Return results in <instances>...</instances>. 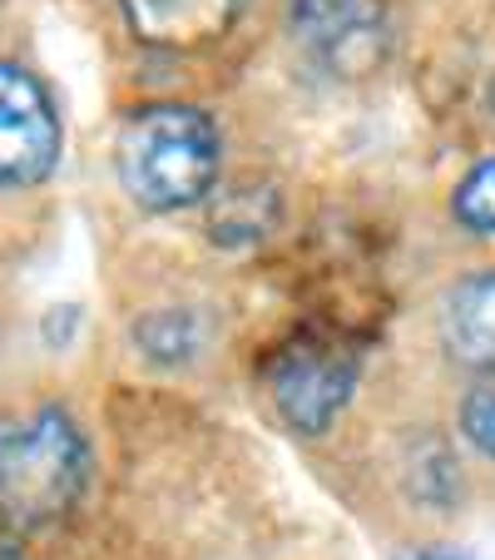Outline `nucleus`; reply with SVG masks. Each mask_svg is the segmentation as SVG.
<instances>
[{
	"instance_id": "1",
	"label": "nucleus",
	"mask_w": 495,
	"mask_h": 560,
	"mask_svg": "<svg viewBox=\"0 0 495 560\" xmlns=\"http://www.w3.org/2000/svg\"><path fill=\"white\" fill-rule=\"evenodd\" d=\"M90 442L64 407L0 417V526L50 530L90 491Z\"/></svg>"
},
{
	"instance_id": "2",
	"label": "nucleus",
	"mask_w": 495,
	"mask_h": 560,
	"mask_svg": "<svg viewBox=\"0 0 495 560\" xmlns=\"http://www.w3.org/2000/svg\"><path fill=\"white\" fill-rule=\"evenodd\" d=\"M219 125L193 105L134 109L115 144L119 184L144 213H179L203 203L219 184Z\"/></svg>"
},
{
	"instance_id": "3",
	"label": "nucleus",
	"mask_w": 495,
	"mask_h": 560,
	"mask_svg": "<svg viewBox=\"0 0 495 560\" xmlns=\"http://www.w3.org/2000/svg\"><path fill=\"white\" fill-rule=\"evenodd\" d=\"M357 377H362V362L352 348H342L332 338H297L268 368V392H273L278 417L297 436H322L347 412Z\"/></svg>"
},
{
	"instance_id": "4",
	"label": "nucleus",
	"mask_w": 495,
	"mask_h": 560,
	"mask_svg": "<svg viewBox=\"0 0 495 560\" xmlns=\"http://www.w3.org/2000/svg\"><path fill=\"white\" fill-rule=\"evenodd\" d=\"M293 40L338 80H362L387 55V11L377 0H283Z\"/></svg>"
},
{
	"instance_id": "5",
	"label": "nucleus",
	"mask_w": 495,
	"mask_h": 560,
	"mask_svg": "<svg viewBox=\"0 0 495 560\" xmlns=\"http://www.w3.org/2000/svg\"><path fill=\"white\" fill-rule=\"evenodd\" d=\"M60 164V115L25 65L0 60V189L45 184Z\"/></svg>"
},
{
	"instance_id": "6",
	"label": "nucleus",
	"mask_w": 495,
	"mask_h": 560,
	"mask_svg": "<svg viewBox=\"0 0 495 560\" xmlns=\"http://www.w3.org/2000/svg\"><path fill=\"white\" fill-rule=\"evenodd\" d=\"M125 25L149 50H209L243 21L248 0H119Z\"/></svg>"
},
{
	"instance_id": "7",
	"label": "nucleus",
	"mask_w": 495,
	"mask_h": 560,
	"mask_svg": "<svg viewBox=\"0 0 495 560\" xmlns=\"http://www.w3.org/2000/svg\"><path fill=\"white\" fill-rule=\"evenodd\" d=\"M441 342L465 368L495 372V273L465 278L441 307Z\"/></svg>"
},
{
	"instance_id": "8",
	"label": "nucleus",
	"mask_w": 495,
	"mask_h": 560,
	"mask_svg": "<svg viewBox=\"0 0 495 560\" xmlns=\"http://www.w3.org/2000/svg\"><path fill=\"white\" fill-rule=\"evenodd\" d=\"M134 348L158 368H184L203 348V323L189 307H158L134 323Z\"/></svg>"
},
{
	"instance_id": "9",
	"label": "nucleus",
	"mask_w": 495,
	"mask_h": 560,
	"mask_svg": "<svg viewBox=\"0 0 495 560\" xmlns=\"http://www.w3.org/2000/svg\"><path fill=\"white\" fill-rule=\"evenodd\" d=\"M451 209L471 233H495V159H481V164L456 184Z\"/></svg>"
},
{
	"instance_id": "10",
	"label": "nucleus",
	"mask_w": 495,
	"mask_h": 560,
	"mask_svg": "<svg viewBox=\"0 0 495 560\" xmlns=\"http://www.w3.org/2000/svg\"><path fill=\"white\" fill-rule=\"evenodd\" d=\"M461 427H465V436L495 462V397H471L461 412Z\"/></svg>"
},
{
	"instance_id": "11",
	"label": "nucleus",
	"mask_w": 495,
	"mask_h": 560,
	"mask_svg": "<svg viewBox=\"0 0 495 560\" xmlns=\"http://www.w3.org/2000/svg\"><path fill=\"white\" fill-rule=\"evenodd\" d=\"M401 560H461V556H441V550H416V556H401Z\"/></svg>"
},
{
	"instance_id": "12",
	"label": "nucleus",
	"mask_w": 495,
	"mask_h": 560,
	"mask_svg": "<svg viewBox=\"0 0 495 560\" xmlns=\"http://www.w3.org/2000/svg\"><path fill=\"white\" fill-rule=\"evenodd\" d=\"M0 560H21V550H15L5 536H0Z\"/></svg>"
}]
</instances>
